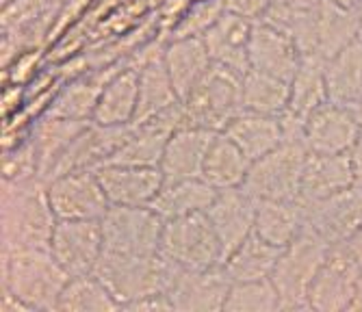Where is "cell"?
<instances>
[{
	"instance_id": "cell-1",
	"label": "cell",
	"mask_w": 362,
	"mask_h": 312,
	"mask_svg": "<svg viewBox=\"0 0 362 312\" xmlns=\"http://www.w3.org/2000/svg\"><path fill=\"white\" fill-rule=\"evenodd\" d=\"M57 221L42 178L33 176L16 183L3 180V211H0L3 252L24 248L50 250Z\"/></svg>"
},
{
	"instance_id": "cell-2",
	"label": "cell",
	"mask_w": 362,
	"mask_h": 312,
	"mask_svg": "<svg viewBox=\"0 0 362 312\" xmlns=\"http://www.w3.org/2000/svg\"><path fill=\"white\" fill-rule=\"evenodd\" d=\"M70 275L50 250L24 248L3 252V293L16 297L26 312H57Z\"/></svg>"
},
{
	"instance_id": "cell-3",
	"label": "cell",
	"mask_w": 362,
	"mask_h": 312,
	"mask_svg": "<svg viewBox=\"0 0 362 312\" xmlns=\"http://www.w3.org/2000/svg\"><path fill=\"white\" fill-rule=\"evenodd\" d=\"M178 269V265L168 260L160 252L146 256L105 252L93 273L100 277V282L111 291L124 310L128 304L141 297L168 293Z\"/></svg>"
},
{
	"instance_id": "cell-4",
	"label": "cell",
	"mask_w": 362,
	"mask_h": 312,
	"mask_svg": "<svg viewBox=\"0 0 362 312\" xmlns=\"http://www.w3.org/2000/svg\"><path fill=\"white\" fill-rule=\"evenodd\" d=\"M243 111V74L215 65L185 100L182 126L221 132Z\"/></svg>"
},
{
	"instance_id": "cell-5",
	"label": "cell",
	"mask_w": 362,
	"mask_h": 312,
	"mask_svg": "<svg viewBox=\"0 0 362 312\" xmlns=\"http://www.w3.org/2000/svg\"><path fill=\"white\" fill-rule=\"evenodd\" d=\"M327 252L330 245L310 226L282 250L272 273L282 299V310H308V293Z\"/></svg>"
},
{
	"instance_id": "cell-6",
	"label": "cell",
	"mask_w": 362,
	"mask_h": 312,
	"mask_svg": "<svg viewBox=\"0 0 362 312\" xmlns=\"http://www.w3.org/2000/svg\"><path fill=\"white\" fill-rule=\"evenodd\" d=\"M308 310L354 312L362 310V262L343 245H330L308 293Z\"/></svg>"
},
{
	"instance_id": "cell-7",
	"label": "cell",
	"mask_w": 362,
	"mask_h": 312,
	"mask_svg": "<svg viewBox=\"0 0 362 312\" xmlns=\"http://www.w3.org/2000/svg\"><path fill=\"white\" fill-rule=\"evenodd\" d=\"M160 254L182 269H209L223 262V245L206 213L165 219Z\"/></svg>"
},
{
	"instance_id": "cell-8",
	"label": "cell",
	"mask_w": 362,
	"mask_h": 312,
	"mask_svg": "<svg viewBox=\"0 0 362 312\" xmlns=\"http://www.w3.org/2000/svg\"><path fill=\"white\" fill-rule=\"evenodd\" d=\"M105 252L115 254H158L165 219L152 206L111 204L100 217Z\"/></svg>"
},
{
	"instance_id": "cell-9",
	"label": "cell",
	"mask_w": 362,
	"mask_h": 312,
	"mask_svg": "<svg viewBox=\"0 0 362 312\" xmlns=\"http://www.w3.org/2000/svg\"><path fill=\"white\" fill-rule=\"evenodd\" d=\"M306 154L304 141L286 139L269 154L252 161L243 187L256 200H298Z\"/></svg>"
},
{
	"instance_id": "cell-10",
	"label": "cell",
	"mask_w": 362,
	"mask_h": 312,
	"mask_svg": "<svg viewBox=\"0 0 362 312\" xmlns=\"http://www.w3.org/2000/svg\"><path fill=\"white\" fill-rule=\"evenodd\" d=\"M48 200L57 219H100L109 197L93 169L68 171L46 183Z\"/></svg>"
},
{
	"instance_id": "cell-11",
	"label": "cell",
	"mask_w": 362,
	"mask_h": 312,
	"mask_svg": "<svg viewBox=\"0 0 362 312\" xmlns=\"http://www.w3.org/2000/svg\"><path fill=\"white\" fill-rule=\"evenodd\" d=\"M50 252L70 277L93 273L105 254L100 219H61L57 221Z\"/></svg>"
},
{
	"instance_id": "cell-12",
	"label": "cell",
	"mask_w": 362,
	"mask_h": 312,
	"mask_svg": "<svg viewBox=\"0 0 362 312\" xmlns=\"http://www.w3.org/2000/svg\"><path fill=\"white\" fill-rule=\"evenodd\" d=\"M362 134L358 109L327 100L304 122V144L313 152L345 154L351 152Z\"/></svg>"
},
{
	"instance_id": "cell-13",
	"label": "cell",
	"mask_w": 362,
	"mask_h": 312,
	"mask_svg": "<svg viewBox=\"0 0 362 312\" xmlns=\"http://www.w3.org/2000/svg\"><path fill=\"white\" fill-rule=\"evenodd\" d=\"M233 280L221 265L209 269H178L168 291L174 310L180 312H223Z\"/></svg>"
},
{
	"instance_id": "cell-14",
	"label": "cell",
	"mask_w": 362,
	"mask_h": 312,
	"mask_svg": "<svg viewBox=\"0 0 362 312\" xmlns=\"http://www.w3.org/2000/svg\"><path fill=\"white\" fill-rule=\"evenodd\" d=\"M308 226L327 243L343 245L362 228V187L351 185L321 202L306 206Z\"/></svg>"
},
{
	"instance_id": "cell-15",
	"label": "cell",
	"mask_w": 362,
	"mask_h": 312,
	"mask_svg": "<svg viewBox=\"0 0 362 312\" xmlns=\"http://www.w3.org/2000/svg\"><path fill=\"white\" fill-rule=\"evenodd\" d=\"M109 204L119 206H152L165 178L156 165H126L107 163L95 169Z\"/></svg>"
},
{
	"instance_id": "cell-16",
	"label": "cell",
	"mask_w": 362,
	"mask_h": 312,
	"mask_svg": "<svg viewBox=\"0 0 362 312\" xmlns=\"http://www.w3.org/2000/svg\"><path fill=\"white\" fill-rule=\"evenodd\" d=\"M247 54H250V69H256V72L269 74L288 83L304 59V54L300 52L291 35L265 20L254 22Z\"/></svg>"
},
{
	"instance_id": "cell-17",
	"label": "cell",
	"mask_w": 362,
	"mask_h": 312,
	"mask_svg": "<svg viewBox=\"0 0 362 312\" xmlns=\"http://www.w3.org/2000/svg\"><path fill=\"white\" fill-rule=\"evenodd\" d=\"M128 132H130V126H103V124L89 122L76 134L70 148L65 150V154L57 163L50 180L68 171H78V169L95 171L98 167L111 163L117 150L128 139Z\"/></svg>"
},
{
	"instance_id": "cell-18",
	"label": "cell",
	"mask_w": 362,
	"mask_h": 312,
	"mask_svg": "<svg viewBox=\"0 0 362 312\" xmlns=\"http://www.w3.org/2000/svg\"><path fill=\"white\" fill-rule=\"evenodd\" d=\"M126 63V59H117L109 65L93 67L87 72L72 76L50 100V104L44 109L42 115L63 117V120H78V122H91L98 98L103 93V87L107 81Z\"/></svg>"
},
{
	"instance_id": "cell-19",
	"label": "cell",
	"mask_w": 362,
	"mask_h": 312,
	"mask_svg": "<svg viewBox=\"0 0 362 312\" xmlns=\"http://www.w3.org/2000/svg\"><path fill=\"white\" fill-rule=\"evenodd\" d=\"M256 211L258 200L245 187L217 191L206 215L221 241L226 256L254 232Z\"/></svg>"
},
{
	"instance_id": "cell-20",
	"label": "cell",
	"mask_w": 362,
	"mask_h": 312,
	"mask_svg": "<svg viewBox=\"0 0 362 312\" xmlns=\"http://www.w3.org/2000/svg\"><path fill=\"white\" fill-rule=\"evenodd\" d=\"M217 132L195 126H180L165 146L160 156V171L165 183L187 180V178H202V165L211 141Z\"/></svg>"
},
{
	"instance_id": "cell-21",
	"label": "cell",
	"mask_w": 362,
	"mask_h": 312,
	"mask_svg": "<svg viewBox=\"0 0 362 312\" xmlns=\"http://www.w3.org/2000/svg\"><path fill=\"white\" fill-rule=\"evenodd\" d=\"M254 20L243 18L235 11H223L215 26L204 35V44L215 65L228 67L233 72H250V37H252Z\"/></svg>"
},
{
	"instance_id": "cell-22",
	"label": "cell",
	"mask_w": 362,
	"mask_h": 312,
	"mask_svg": "<svg viewBox=\"0 0 362 312\" xmlns=\"http://www.w3.org/2000/svg\"><path fill=\"white\" fill-rule=\"evenodd\" d=\"M351 185H356V183H354V169H351L349 152L325 154V152L308 150L298 200L304 206H310V204L330 197Z\"/></svg>"
},
{
	"instance_id": "cell-23",
	"label": "cell",
	"mask_w": 362,
	"mask_h": 312,
	"mask_svg": "<svg viewBox=\"0 0 362 312\" xmlns=\"http://www.w3.org/2000/svg\"><path fill=\"white\" fill-rule=\"evenodd\" d=\"M139 104V69L130 65V59L107 81L98 98L93 120L103 126H130Z\"/></svg>"
},
{
	"instance_id": "cell-24",
	"label": "cell",
	"mask_w": 362,
	"mask_h": 312,
	"mask_svg": "<svg viewBox=\"0 0 362 312\" xmlns=\"http://www.w3.org/2000/svg\"><path fill=\"white\" fill-rule=\"evenodd\" d=\"M163 59H165V67L180 100H185L200 85L213 67V59L209 54L204 37L170 40L165 44V50H163Z\"/></svg>"
},
{
	"instance_id": "cell-25",
	"label": "cell",
	"mask_w": 362,
	"mask_h": 312,
	"mask_svg": "<svg viewBox=\"0 0 362 312\" xmlns=\"http://www.w3.org/2000/svg\"><path fill=\"white\" fill-rule=\"evenodd\" d=\"M87 124L89 122L42 115L30 126V141L37 156V178H42L44 183L50 180L57 163Z\"/></svg>"
},
{
	"instance_id": "cell-26",
	"label": "cell",
	"mask_w": 362,
	"mask_h": 312,
	"mask_svg": "<svg viewBox=\"0 0 362 312\" xmlns=\"http://www.w3.org/2000/svg\"><path fill=\"white\" fill-rule=\"evenodd\" d=\"M308 226V211L300 200H258L254 232L276 248H286Z\"/></svg>"
},
{
	"instance_id": "cell-27",
	"label": "cell",
	"mask_w": 362,
	"mask_h": 312,
	"mask_svg": "<svg viewBox=\"0 0 362 312\" xmlns=\"http://www.w3.org/2000/svg\"><path fill=\"white\" fill-rule=\"evenodd\" d=\"M221 132L233 139L250 161L269 154L284 141V126L280 117L250 111H241Z\"/></svg>"
},
{
	"instance_id": "cell-28",
	"label": "cell",
	"mask_w": 362,
	"mask_h": 312,
	"mask_svg": "<svg viewBox=\"0 0 362 312\" xmlns=\"http://www.w3.org/2000/svg\"><path fill=\"white\" fill-rule=\"evenodd\" d=\"M252 161L226 132H217L202 165V180L217 191L243 187Z\"/></svg>"
},
{
	"instance_id": "cell-29",
	"label": "cell",
	"mask_w": 362,
	"mask_h": 312,
	"mask_svg": "<svg viewBox=\"0 0 362 312\" xmlns=\"http://www.w3.org/2000/svg\"><path fill=\"white\" fill-rule=\"evenodd\" d=\"M327 96L358 109L362 102V33L334 57L325 59Z\"/></svg>"
},
{
	"instance_id": "cell-30",
	"label": "cell",
	"mask_w": 362,
	"mask_h": 312,
	"mask_svg": "<svg viewBox=\"0 0 362 312\" xmlns=\"http://www.w3.org/2000/svg\"><path fill=\"white\" fill-rule=\"evenodd\" d=\"M282 254V248L272 245L260 234L252 232L243 243L230 252L221 267L233 282H247V280H265L272 277L276 262Z\"/></svg>"
},
{
	"instance_id": "cell-31",
	"label": "cell",
	"mask_w": 362,
	"mask_h": 312,
	"mask_svg": "<svg viewBox=\"0 0 362 312\" xmlns=\"http://www.w3.org/2000/svg\"><path fill=\"white\" fill-rule=\"evenodd\" d=\"M165 50V48H163ZM163 50L148 57L137 69H139V104L135 122H141L146 117H152L160 111H165L174 104L180 102L176 87L170 79V72L163 59Z\"/></svg>"
},
{
	"instance_id": "cell-32",
	"label": "cell",
	"mask_w": 362,
	"mask_h": 312,
	"mask_svg": "<svg viewBox=\"0 0 362 312\" xmlns=\"http://www.w3.org/2000/svg\"><path fill=\"white\" fill-rule=\"evenodd\" d=\"M330 100L325 79V59L319 54H306L291 79V98L286 113L306 122V117Z\"/></svg>"
},
{
	"instance_id": "cell-33",
	"label": "cell",
	"mask_w": 362,
	"mask_h": 312,
	"mask_svg": "<svg viewBox=\"0 0 362 312\" xmlns=\"http://www.w3.org/2000/svg\"><path fill=\"white\" fill-rule=\"evenodd\" d=\"M217 195V189L211 187L202 178H187L176 183H165L152 202V208L163 219H174L182 215L193 213H206L213 200Z\"/></svg>"
},
{
	"instance_id": "cell-34",
	"label": "cell",
	"mask_w": 362,
	"mask_h": 312,
	"mask_svg": "<svg viewBox=\"0 0 362 312\" xmlns=\"http://www.w3.org/2000/svg\"><path fill=\"white\" fill-rule=\"evenodd\" d=\"M360 33L362 30L358 9H345L330 3V0H323L319 11V57H334L345 46H349Z\"/></svg>"
},
{
	"instance_id": "cell-35",
	"label": "cell",
	"mask_w": 362,
	"mask_h": 312,
	"mask_svg": "<svg viewBox=\"0 0 362 312\" xmlns=\"http://www.w3.org/2000/svg\"><path fill=\"white\" fill-rule=\"evenodd\" d=\"M288 81L256 72V69H250L243 76V111L282 117L288 109Z\"/></svg>"
},
{
	"instance_id": "cell-36",
	"label": "cell",
	"mask_w": 362,
	"mask_h": 312,
	"mask_svg": "<svg viewBox=\"0 0 362 312\" xmlns=\"http://www.w3.org/2000/svg\"><path fill=\"white\" fill-rule=\"evenodd\" d=\"M57 310L61 312H115L122 310L119 301L100 282L95 273L74 275L65 284Z\"/></svg>"
},
{
	"instance_id": "cell-37",
	"label": "cell",
	"mask_w": 362,
	"mask_h": 312,
	"mask_svg": "<svg viewBox=\"0 0 362 312\" xmlns=\"http://www.w3.org/2000/svg\"><path fill=\"white\" fill-rule=\"evenodd\" d=\"M278 310H282V299L272 277L233 282L223 306V312H278Z\"/></svg>"
},
{
	"instance_id": "cell-38",
	"label": "cell",
	"mask_w": 362,
	"mask_h": 312,
	"mask_svg": "<svg viewBox=\"0 0 362 312\" xmlns=\"http://www.w3.org/2000/svg\"><path fill=\"white\" fill-rule=\"evenodd\" d=\"M226 11V0H202V3H191L172 30L170 40H185V37H204V35L215 26V22ZM168 40V42H170Z\"/></svg>"
},
{
	"instance_id": "cell-39",
	"label": "cell",
	"mask_w": 362,
	"mask_h": 312,
	"mask_svg": "<svg viewBox=\"0 0 362 312\" xmlns=\"http://www.w3.org/2000/svg\"><path fill=\"white\" fill-rule=\"evenodd\" d=\"M272 5H274V0H226L228 11H235L254 22L265 16Z\"/></svg>"
},
{
	"instance_id": "cell-40",
	"label": "cell",
	"mask_w": 362,
	"mask_h": 312,
	"mask_svg": "<svg viewBox=\"0 0 362 312\" xmlns=\"http://www.w3.org/2000/svg\"><path fill=\"white\" fill-rule=\"evenodd\" d=\"M124 310H141V312H168V310H174L172 306V299L168 293H154V295H148V297H141L133 304H128Z\"/></svg>"
},
{
	"instance_id": "cell-41",
	"label": "cell",
	"mask_w": 362,
	"mask_h": 312,
	"mask_svg": "<svg viewBox=\"0 0 362 312\" xmlns=\"http://www.w3.org/2000/svg\"><path fill=\"white\" fill-rule=\"evenodd\" d=\"M349 158H351V169H354V183L362 187V134L356 141V146L351 148Z\"/></svg>"
},
{
	"instance_id": "cell-42",
	"label": "cell",
	"mask_w": 362,
	"mask_h": 312,
	"mask_svg": "<svg viewBox=\"0 0 362 312\" xmlns=\"http://www.w3.org/2000/svg\"><path fill=\"white\" fill-rule=\"evenodd\" d=\"M347 245H349V250H351V252L356 254V258H358V260L362 262V228H360V230L356 232V236H354V238H351V241L347 243Z\"/></svg>"
},
{
	"instance_id": "cell-43",
	"label": "cell",
	"mask_w": 362,
	"mask_h": 312,
	"mask_svg": "<svg viewBox=\"0 0 362 312\" xmlns=\"http://www.w3.org/2000/svg\"><path fill=\"white\" fill-rule=\"evenodd\" d=\"M330 3H334L339 7H345V9H356L358 7V0H330Z\"/></svg>"
},
{
	"instance_id": "cell-44",
	"label": "cell",
	"mask_w": 362,
	"mask_h": 312,
	"mask_svg": "<svg viewBox=\"0 0 362 312\" xmlns=\"http://www.w3.org/2000/svg\"><path fill=\"white\" fill-rule=\"evenodd\" d=\"M358 16H360V30H362V0H358Z\"/></svg>"
},
{
	"instance_id": "cell-45",
	"label": "cell",
	"mask_w": 362,
	"mask_h": 312,
	"mask_svg": "<svg viewBox=\"0 0 362 312\" xmlns=\"http://www.w3.org/2000/svg\"><path fill=\"white\" fill-rule=\"evenodd\" d=\"M358 115H360V124H362V102H360V107H358Z\"/></svg>"
}]
</instances>
